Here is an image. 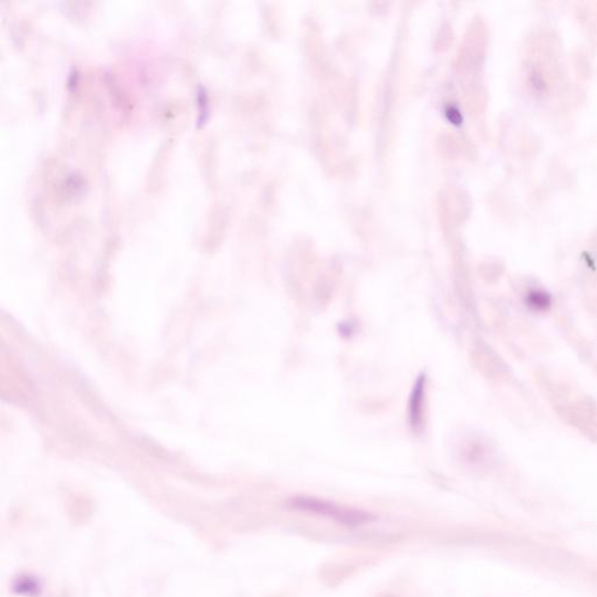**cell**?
I'll use <instances>...</instances> for the list:
<instances>
[{
  "label": "cell",
  "mask_w": 597,
  "mask_h": 597,
  "mask_svg": "<svg viewBox=\"0 0 597 597\" xmlns=\"http://www.w3.org/2000/svg\"><path fill=\"white\" fill-rule=\"evenodd\" d=\"M549 304H551V297L547 293H544L541 291L531 292L527 297V304L534 311H545L549 307Z\"/></svg>",
  "instance_id": "obj_3"
},
{
  "label": "cell",
  "mask_w": 597,
  "mask_h": 597,
  "mask_svg": "<svg viewBox=\"0 0 597 597\" xmlns=\"http://www.w3.org/2000/svg\"><path fill=\"white\" fill-rule=\"evenodd\" d=\"M426 377L420 376L415 383L410 399V421L415 432H420L423 427V398H425Z\"/></svg>",
  "instance_id": "obj_2"
},
{
  "label": "cell",
  "mask_w": 597,
  "mask_h": 597,
  "mask_svg": "<svg viewBox=\"0 0 597 597\" xmlns=\"http://www.w3.org/2000/svg\"><path fill=\"white\" fill-rule=\"evenodd\" d=\"M287 505L291 509L308 512V514L333 518L339 524L346 526H359L370 523L375 519L373 514L361 510L348 509L343 506L336 505L335 503L328 502L324 499H314L299 496L289 501Z\"/></svg>",
  "instance_id": "obj_1"
}]
</instances>
